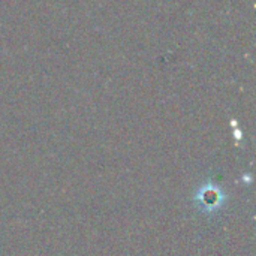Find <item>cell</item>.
I'll use <instances>...</instances> for the list:
<instances>
[{
  "label": "cell",
  "mask_w": 256,
  "mask_h": 256,
  "mask_svg": "<svg viewBox=\"0 0 256 256\" xmlns=\"http://www.w3.org/2000/svg\"><path fill=\"white\" fill-rule=\"evenodd\" d=\"M224 196L220 194L219 189H213V188H208V189H204L201 192V195L198 196V202L200 206L202 207V210H206L207 213L208 212H213V210H219L224 202H222Z\"/></svg>",
  "instance_id": "cell-1"
}]
</instances>
